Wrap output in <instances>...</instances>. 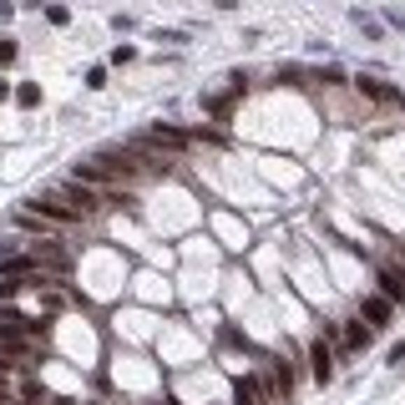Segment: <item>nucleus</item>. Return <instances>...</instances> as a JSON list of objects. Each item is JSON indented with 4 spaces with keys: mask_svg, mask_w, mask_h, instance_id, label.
Segmentation results:
<instances>
[{
    "mask_svg": "<svg viewBox=\"0 0 405 405\" xmlns=\"http://www.w3.org/2000/svg\"><path fill=\"white\" fill-rule=\"evenodd\" d=\"M20 289H26V284H15V279H0V304H10Z\"/></svg>",
    "mask_w": 405,
    "mask_h": 405,
    "instance_id": "obj_14",
    "label": "nucleus"
},
{
    "mask_svg": "<svg viewBox=\"0 0 405 405\" xmlns=\"http://www.w3.org/2000/svg\"><path fill=\"white\" fill-rule=\"evenodd\" d=\"M15 101H20V106H36V101H41V87H36V81H26V87H15Z\"/></svg>",
    "mask_w": 405,
    "mask_h": 405,
    "instance_id": "obj_13",
    "label": "nucleus"
},
{
    "mask_svg": "<svg viewBox=\"0 0 405 405\" xmlns=\"http://www.w3.org/2000/svg\"><path fill=\"white\" fill-rule=\"evenodd\" d=\"M46 20H51V26H66L71 10H66V6H51V10H46Z\"/></svg>",
    "mask_w": 405,
    "mask_h": 405,
    "instance_id": "obj_15",
    "label": "nucleus"
},
{
    "mask_svg": "<svg viewBox=\"0 0 405 405\" xmlns=\"http://www.w3.org/2000/svg\"><path fill=\"white\" fill-rule=\"evenodd\" d=\"M233 405H264L259 385H253V380H239V390H233Z\"/></svg>",
    "mask_w": 405,
    "mask_h": 405,
    "instance_id": "obj_11",
    "label": "nucleus"
},
{
    "mask_svg": "<svg viewBox=\"0 0 405 405\" xmlns=\"http://www.w3.org/2000/svg\"><path fill=\"white\" fill-rule=\"evenodd\" d=\"M20 213H31V218H41V223H56V228H66V223H76V213L61 203L56 193H41V198H26L20 203Z\"/></svg>",
    "mask_w": 405,
    "mask_h": 405,
    "instance_id": "obj_1",
    "label": "nucleus"
},
{
    "mask_svg": "<svg viewBox=\"0 0 405 405\" xmlns=\"http://www.w3.org/2000/svg\"><path fill=\"white\" fill-rule=\"evenodd\" d=\"M137 198L132 193H122V187H106V193H101V208H132Z\"/></svg>",
    "mask_w": 405,
    "mask_h": 405,
    "instance_id": "obj_12",
    "label": "nucleus"
},
{
    "mask_svg": "<svg viewBox=\"0 0 405 405\" xmlns=\"http://www.w3.org/2000/svg\"><path fill=\"white\" fill-rule=\"evenodd\" d=\"M61 203H66L76 218H92V213L101 208V193H92V187H81V183H61V193H56Z\"/></svg>",
    "mask_w": 405,
    "mask_h": 405,
    "instance_id": "obj_4",
    "label": "nucleus"
},
{
    "mask_svg": "<svg viewBox=\"0 0 405 405\" xmlns=\"http://www.w3.org/2000/svg\"><path fill=\"white\" fill-rule=\"evenodd\" d=\"M26 253H31V264L46 273V279H56V273H66V269H71V253H66V248H56V239H41V243H31Z\"/></svg>",
    "mask_w": 405,
    "mask_h": 405,
    "instance_id": "obj_2",
    "label": "nucleus"
},
{
    "mask_svg": "<svg viewBox=\"0 0 405 405\" xmlns=\"http://www.w3.org/2000/svg\"><path fill=\"white\" fill-rule=\"evenodd\" d=\"M289 395H294V370L284 365V360L264 365V400L269 405H289Z\"/></svg>",
    "mask_w": 405,
    "mask_h": 405,
    "instance_id": "obj_3",
    "label": "nucleus"
},
{
    "mask_svg": "<svg viewBox=\"0 0 405 405\" xmlns=\"http://www.w3.org/2000/svg\"><path fill=\"white\" fill-rule=\"evenodd\" d=\"M380 299H385V304H405V269L400 264L380 269Z\"/></svg>",
    "mask_w": 405,
    "mask_h": 405,
    "instance_id": "obj_5",
    "label": "nucleus"
},
{
    "mask_svg": "<svg viewBox=\"0 0 405 405\" xmlns=\"http://www.w3.org/2000/svg\"><path fill=\"white\" fill-rule=\"evenodd\" d=\"M355 87H360V97H375V101H400V92H390V87H380L375 76H360Z\"/></svg>",
    "mask_w": 405,
    "mask_h": 405,
    "instance_id": "obj_10",
    "label": "nucleus"
},
{
    "mask_svg": "<svg viewBox=\"0 0 405 405\" xmlns=\"http://www.w3.org/2000/svg\"><path fill=\"white\" fill-rule=\"evenodd\" d=\"M309 365H314V380H319V385H329V380H334V355H329L325 339H314V345H309Z\"/></svg>",
    "mask_w": 405,
    "mask_h": 405,
    "instance_id": "obj_6",
    "label": "nucleus"
},
{
    "mask_svg": "<svg viewBox=\"0 0 405 405\" xmlns=\"http://www.w3.org/2000/svg\"><path fill=\"white\" fill-rule=\"evenodd\" d=\"M10 370H15V360H6V355H0V375H6V380H10Z\"/></svg>",
    "mask_w": 405,
    "mask_h": 405,
    "instance_id": "obj_18",
    "label": "nucleus"
},
{
    "mask_svg": "<svg viewBox=\"0 0 405 405\" xmlns=\"http://www.w3.org/2000/svg\"><path fill=\"white\" fill-rule=\"evenodd\" d=\"M360 319H370V325H385V319H390V304L380 299V294H370V299H360Z\"/></svg>",
    "mask_w": 405,
    "mask_h": 405,
    "instance_id": "obj_9",
    "label": "nucleus"
},
{
    "mask_svg": "<svg viewBox=\"0 0 405 405\" xmlns=\"http://www.w3.org/2000/svg\"><path fill=\"white\" fill-rule=\"evenodd\" d=\"M339 345L345 350H365L370 345V325L365 319H345V325H339Z\"/></svg>",
    "mask_w": 405,
    "mask_h": 405,
    "instance_id": "obj_7",
    "label": "nucleus"
},
{
    "mask_svg": "<svg viewBox=\"0 0 405 405\" xmlns=\"http://www.w3.org/2000/svg\"><path fill=\"white\" fill-rule=\"evenodd\" d=\"M147 142H152V147H187V142H193V137H187V132H178V127H152V132H147Z\"/></svg>",
    "mask_w": 405,
    "mask_h": 405,
    "instance_id": "obj_8",
    "label": "nucleus"
},
{
    "mask_svg": "<svg viewBox=\"0 0 405 405\" xmlns=\"http://www.w3.org/2000/svg\"><path fill=\"white\" fill-rule=\"evenodd\" d=\"M10 61H15V41L0 36V66H10Z\"/></svg>",
    "mask_w": 405,
    "mask_h": 405,
    "instance_id": "obj_16",
    "label": "nucleus"
},
{
    "mask_svg": "<svg viewBox=\"0 0 405 405\" xmlns=\"http://www.w3.org/2000/svg\"><path fill=\"white\" fill-rule=\"evenodd\" d=\"M87 87H92V92H97V87H106V71H101V66H92V71H87Z\"/></svg>",
    "mask_w": 405,
    "mask_h": 405,
    "instance_id": "obj_17",
    "label": "nucleus"
}]
</instances>
